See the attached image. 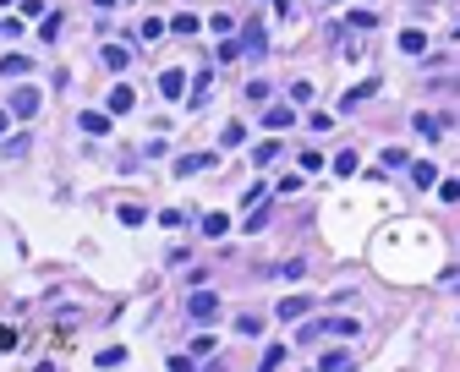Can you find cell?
I'll list each match as a JSON object with an SVG mask.
<instances>
[{
  "mask_svg": "<svg viewBox=\"0 0 460 372\" xmlns=\"http://www.w3.org/2000/svg\"><path fill=\"white\" fill-rule=\"evenodd\" d=\"M263 197H269V186H263V181H252V186L241 192V203H263Z\"/></svg>",
  "mask_w": 460,
  "mask_h": 372,
  "instance_id": "obj_24",
  "label": "cell"
},
{
  "mask_svg": "<svg viewBox=\"0 0 460 372\" xmlns=\"http://www.w3.org/2000/svg\"><path fill=\"white\" fill-rule=\"evenodd\" d=\"M400 50H405V55H422V50H428V33H422V28H405V33H400Z\"/></svg>",
  "mask_w": 460,
  "mask_h": 372,
  "instance_id": "obj_8",
  "label": "cell"
},
{
  "mask_svg": "<svg viewBox=\"0 0 460 372\" xmlns=\"http://www.w3.org/2000/svg\"><path fill=\"white\" fill-rule=\"evenodd\" d=\"M263 50H269V33H263V22H258V17H247V28H241V55H252V61H258Z\"/></svg>",
  "mask_w": 460,
  "mask_h": 372,
  "instance_id": "obj_1",
  "label": "cell"
},
{
  "mask_svg": "<svg viewBox=\"0 0 460 372\" xmlns=\"http://www.w3.org/2000/svg\"><path fill=\"white\" fill-rule=\"evenodd\" d=\"M351 170H356V153H351V148L334 153V175H351Z\"/></svg>",
  "mask_w": 460,
  "mask_h": 372,
  "instance_id": "obj_20",
  "label": "cell"
},
{
  "mask_svg": "<svg viewBox=\"0 0 460 372\" xmlns=\"http://www.w3.org/2000/svg\"><path fill=\"white\" fill-rule=\"evenodd\" d=\"M39 33H44V39H61V11H50V17H44V28H39Z\"/></svg>",
  "mask_w": 460,
  "mask_h": 372,
  "instance_id": "obj_23",
  "label": "cell"
},
{
  "mask_svg": "<svg viewBox=\"0 0 460 372\" xmlns=\"http://www.w3.org/2000/svg\"><path fill=\"white\" fill-rule=\"evenodd\" d=\"M236 334H247V340H252V334H263V317H252V312H241V317H236Z\"/></svg>",
  "mask_w": 460,
  "mask_h": 372,
  "instance_id": "obj_14",
  "label": "cell"
},
{
  "mask_svg": "<svg viewBox=\"0 0 460 372\" xmlns=\"http://www.w3.org/2000/svg\"><path fill=\"white\" fill-rule=\"evenodd\" d=\"M373 93H378V77H367V82H356V88H351V93H345L340 104H362V99H373Z\"/></svg>",
  "mask_w": 460,
  "mask_h": 372,
  "instance_id": "obj_12",
  "label": "cell"
},
{
  "mask_svg": "<svg viewBox=\"0 0 460 372\" xmlns=\"http://www.w3.org/2000/svg\"><path fill=\"white\" fill-rule=\"evenodd\" d=\"M263 126H269V132H285V126H291V110H285V104L263 110Z\"/></svg>",
  "mask_w": 460,
  "mask_h": 372,
  "instance_id": "obj_13",
  "label": "cell"
},
{
  "mask_svg": "<svg viewBox=\"0 0 460 372\" xmlns=\"http://www.w3.org/2000/svg\"><path fill=\"white\" fill-rule=\"evenodd\" d=\"M203 99H209V72L192 77V104H203Z\"/></svg>",
  "mask_w": 460,
  "mask_h": 372,
  "instance_id": "obj_21",
  "label": "cell"
},
{
  "mask_svg": "<svg viewBox=\"0 0 460 372\" xmlns=\"http://www.w3.org/2000/svg\"><path fill=\"white\" fill-rule=\"evenodd\" d=\"M6 104H11V115H22V121H28V115H33V110H39L44 99H39V88H17V93H11Z\"/></svg>",
  "mask_w": 460,
  "mask_h": 372,
  "instance_id": "obj_3",
  "label": "cell"
},
{
  "mask_svg": "<svg viewBox=\"0 0 460 372\" xmlns=\"http://www.w3.org/2000/svg\"><path fill=\"white\" fill-rule=\"evenodd\" d=\"M307 312H312V301H307V296H285V301H280V323H291V317H307Z\"/></svg>",
  "mask_w": 460,
  "mask_h": 372,
  "instance_id": "obj_6",
  "label": "cell"
},
{
  "mask_svg": "<svg viewBox=\"0 0 460 372\" xmlns=\"http://www.w3.org/2000/svg\"><path fill=\"white\" fill-rule=\"evenodd\" d=\"M77 126H82L88 137H99V132L110 126V110H82V115H77Z\"/></svg>",
  "mask_w": 460,
  "mask_h": 372,
  "instance_id": "obj_5",
  "label": "cell"
},
{
  "mask_svg": "<svg viewBox=\"0 0 460 372\" xmlns=\"http://www.w3.org/2000/svg\"><path fill=\"white\" fill-rule=\"evenodd\" d=\"M0 132H6V115H0Z\"/></svg>",
  "mask_w": 460,
  "mask_h": 372,
  "instance_id": "obj_30",
  "label": "cell"
},
{
  "mask_svg": "<svg viewBox=\"0 0 460 372\" xmlns=\"http://www.w3.org/2000/svg\"><path fill=\"white\" fill-rule=\"evenodd\" d=\"M263 224H269V203H258V208H252V219H247V230H263Z\"/></svg>",
  "mask_w": 460,
  "mask_h": 372,
  "instance_id": "obj_27",
  "label": "cell"
},
{
  "mask_svg": "<svg viewBox=\"0 0 460 372\" xmlns=\"http://www.w3.org/2000/svg\"><path fill=\"white\" fill-rule=\"evenodd\" d=\"M170 28H175V33H198V17H192V11H181V17L170 22Z\"/></svg>",
  "mask_w": 460,
  "mask_h": 372,
  "instance_id": "obj_22",
  "label": "cell"
},
{
  "mask_svg": "<svg viewBox=\"0 0 460 372\" xmlns=\"http://www.w3.org/2000/svg\"><path fill=\"white\" fill-rule=\"evenodd\" d=\"M104 66H110V72H126V66H132V55H126L121 44H104Z\"/></svg>",
  "mask_w": 460,
  "mask_h": 372,
  "instance_id": "obj_11",
  "label": "cell"
},
{
  "mask_svg": "<svg viewBox=\"0 0 460 372\" xmlns=\"http://www.w3.org/2000/svg\"><path fill=\"white\" fill-rule=\"evenodd\" d=\"M93 6H115V0H93Z\"/></svg>",
  "mask_w": 460,
  "mask_h": 372,
  "instance_id": "obj_29",
  "label": "cell"
},
{
  "mask_svg": "<svg viewBox=\"0 0 460 372\" xmlns=\"http://www.w3.org/2000/svg\"><path fill=\"white\" fill-rule=\"evenodd\" d=\"M209 164H214L209 153H181V159H175V175H198V170H209Z\"/></svg>",
  "mask_w": 460,
  "mask_h": 372,
  "instance_id": "obj_7",
  "label": "cell"
},
{
  "mask_svg": "<svg viewBox=\"0 0 460 372\" xmlns=\"http://www.w3.org/2000/svg\"><path fill=\"white\" fill-rule=\"evenodd\" d=\"M318 367H323V372H345V367H351V356H345V351H329Z\"/></svg>",
  "mask_w": 460,
  "mask_h": 372,
  "instance_id": "obj_16",
  "label": "cell"
},
{
  "mask_svg": "<svg viewBox=\"0 0 460 372\" xmlns=\"http://www.w3.org/2000/svg\"><path fill=\"white\" fill-rule=\"evenodd\" d=\"M186 312H192V317H203V323H209V317H214V312H220V296H214V291H192V296H186Z\"/></svg>",
  "mask_w": 460,
  "mask_h": 372,
  "instance_id": "obj_2",
  "label": "cell"
},
{
  "mask_svg": "<svg viewBox=\"0 0 460 372\" xmlns=\"http://www.w3.org/2000/svg\"><path fill=\"white\" fill-rule=\"evenodd\" d=\"M225 230H230L225 214H203V235H225Z\"/></svg>",
  "mask_w": 460,
  "mask_h": 372,
  "instance_id": "obj_18",
  "label": "cell"
},
{
  "mask_svg": "<svg viewBox=\"0 0 460 372\" xmlns=\"http://www.w3.org/2000/svg\"><path fill=\"white\" fill-rule=\"evenodd\" d=\"M198 356H214V340H209V334H198V340H192V362H198Z\"/></svg>",
  "mask_w": 460,
  "mask_h": 372,
  "instance_id": "obj_25",
  "label": "cell"
},
{
  "mask_svg": "<svg viewBox=\"0 0 460 372\" xmlns=\"http://www.w3.org/2000/svg\"><path fill=\"white\" fill-rule=\"evenodd\" d=\"M411 181H416V186L428 192V186H439V170H433L428 159H416V164H411Z\"/></svg>",
  "mask_w": 460,
  "mask_h": 372,
  "instance_id": "obj_9",
  "label": "cell"
},
{
  "mask_svg": "<svg viewBox=\"0 0 460 372\" xmlns=\"http://www.w3.org/2000/svg\"><path fill=\"white\" fill-rule=\"evenodd\" d=\"M121 362H126V351H121V345H115V351H99V367H121Z\"/></svg>",
  "mask_w": 460,
  "mask_h": 372,
  "instance_id": "obj_26",
  "label": "cell"
},
{
  "mask_svg": "<svg viewBox=\"0 0 460 372\" xmlns=\"http://www.w3.org/2000/svg\"><path fill=\"white\" fill-rule=\"evenodd\" d=\"M351 28H378V17H373L367 6H356V11H351Z\"/></svg>",
  "mask_w": 460,
  "mask_h": 372,
  "instance_id": "obj_19",
  "label": "cell"
},
{
  "mask_svg": "<svg viewBox=\"0 0 460 372\" xmlns=\"http://www.w3.org/2000/svg\"><path fill=\"white\" fill-rule=\"evenodd\" d=\"M159 93H164V99H181V93H186V77H181V72H164V77H159Z\"/></svg>",
  "mask_w": 460,
  "mask_h": 372,
  "instance_id": "obj_10",
  "label": "cell"
},
{
  "mask_svg": "<svg viewBox=\"0 0 460 372\" xmlns=\"http://www.w3.org/2000/svg\"><path fill=\"white\" fill-rule=\"evenodd\" d=\"M132 104H137V93H132L126 82H115V88H110V99H104V110H110V115H126Z\"/></svg>",
  "mask_w": 460,
  "mask_h": 372,
  "instance_id": "obj_4",
  "label": "cell"
},
{
  "mask_svg": "<svg viewBox=\"0 0 460 372\" xmlns=\"http://www.w3.org/2000/svg\"><path fill=\"white\" fill-rule=\"evenodd\" d=\"M252 159H258V164H274V159H280V143H274V137H269V143H258Z\"/></svg>",
  "mask_w": 460,
  "mask_h": 372,
  "instance_id": "obj_17",
  "label": "cell"
},
{
  "mask_svg": "<svg viewBox=\"0 0 460 372\" xmlns=\"http://www.w3.org/2000/svg\"><path fill=\"white\" fill-rule=\"evenodd\" d=\"M0 28H6V22H0Z\"/></svg>",
  "mask_w": 460,
  "mask_h": 372,
  "instance_id": "obj_31",
  "label": "cell"
},
{
  "mask_svg": "<svg viewBox=\"0 0 460 372\" xmlns=\"http://www.w3.org/2000/svg\"><path fill=\"white\" fill-rule=\"evenodd\" d=\"M455 181H460V175H455Z\"/></svg>",
  "mask_w": 460,
  "mask_h": 372,
  "instance_id": "obj_32",
  "label": "cell"
},
{
  "mask_svg": "<svg viewBox=\"0 0 460 372\" xmlns=\"http://www.w3.org/2000/svg\"><path fill=\"white\" fill-rule=\"evenodd\" d=\"M439 197H444V203H460V181H444V186H439Z\"/></svg>",
  "mask_w": 460,
  "mask_h": 372,
  "instance_id": "obj_28",
  "label": "cell"
},
{
  "mask_svg": "<svg viewBox=\"0 0 460 372\" xmlns=\"http://www.w3.org/2000/svg\"><path fill=\"white\" fill-rule=\"evenodd\" d=\"M28 66H33L28 55H6V61H0V72H6V77H22V72H28Z\"/></svg>",
  "mask_w": 460,
  "mask_h": 372,
  "instance_id": "obj_15",
  "label": "cell"
}]
</instances>
